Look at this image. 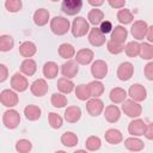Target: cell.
<instances>
[{
	"label": "cell",
	"mask_w": 153,
	"mask_h": 153,
	"mask_svg": "<svg viewBox=\"0 0 153 153\" xmlns=\"http://www.w3.org/2000/svg\"><path fill=\"white\" fill-rule=\"evenodd\" d=\"M69 29H71V23L65 17L56 16L50 20V30L54 35H57V36L66 35L69 31Z\"/></svg>",
	"instance_id": "obj_1"
},
{
	"label": "cell",
	"mask_w": 153,
	"mask_h": 153,
	"mask_svg": "<svg viewBox=\"0 0 153 153\" xmlns=\"http://www.w3.org/2000/svg\"><path fill=\"white\" fill-rule=\"evenodd\" d=\"M71 31H72V35L74 37H76V38L85 36L87 32H90V23H88V20H86L84 17H76L72 23Z\"/></svg>",
	"instance_id": "obj_2"
},
{
	"label": "cell",
	"mask_w": 153,
	"mask_h": 153,
	"mask_svg": "<svg viewBox=\"0 0 153 153\" xmlns=\"http://www.w3.org/2000/svg\"><path fill=\"white\" fill-rule=\"evenodd\" d=\"M122 111L131 118H137L142 114V106L140 103L134 102L133 99H126L122 103Z\"/></svg>",
	"instance_id": "obj_3"
},
{
	"label": "cell",
	"mask_w": 153,
	"mask_h": 153,
	"mask_svg": "<svg viewBox=\"0 0 153 153\" xmlns=\"http://www.w3.org/2000/svg\"><path fill=\"white\" fill-rule=\"evenodd\" d=\"M2 123L7 129H16L20 123V115L14 109H8L2 115Z\"/></svg>",
	"instance_id": "obj_4"
},
{
	"label": "cell",
	"mask_w": 153,
	"mask_h": 153,
	"mask_svg": "<svg viewBox=\"0 0 153 153\" xmlns=\"http://www.w3.org/2000/svg\"><path fill=\"white\" fill-rule=\"evenodd\" d=\"M0 102L6 108H13L18 104L19 97H18L16 91L10 90V88H5L0 93Z\"/></svg>",
	"instance_id": "obj_5"
},
{
	"label": "cell",
	"mask_w": 153,
	"mask_h": 153,
	"mask_svg": "<svg viewBox=\"0 0 153 153\" xmlns=\"http://www.w3.org/2000/svg\"><path fill=\"white\" fill-rule=\"evenodd\" d=\"M11 87L16 92H24L29 87V81L24 74L17 72L11 76Z\"/></svg>",
	"instance_id": "obj_6"
},
{
	"label": "cell",
	"mask_w": 153,
	"mask_h": 153,
	"mask_svg": "<svg viewBox=\"0 0 153 153\" xmlns=\"http://www.w3.org/2000/svg\"><path fill=\"white\" fill-rule=\"evenodd\" d=\"M82 4L84 2L81 0H63L61 4V10L67 16H75L81 11Z\"/></svg>",
	"instance_id": "obj_7"
},
{
	"label": "cell",
	"mask_w": 153,
	"mask_h": 153,
	"mask_svg": "<svg viewBox=\"0 0 153 153\" xmlns=\"http://www.w3.org/2000/svg\"><path fill=\"white\" fill-rule=\"evenodd\" d=\"M108 65L103 60H96L91 65V74L96 80H102L108 74Z\"/></svg>",
	"instance_id": "obj_8"
},
{
	"label": "cell",
	"mask_w": 153,
	"mask_h": 153,
	"mask_svg": "<svg viewBox=\"0 0 153 153\" xmlns=\"http://www.w3.org/2000/svg\"><path fill=\"white\" fill-rule=\"evenodd\" d=\"M128 96L134 102H143L147 98V90L141 84H133L128 90Z\"/></svg>",
	"instance_id": "obj_9"
},
{
	"label": "cell",
	"mask_w": 153,
	"mask_h": 153,
	"mask_svg": "<svg viewBox=\"0 0 153 153\" xmlns=\"http://www.w3.org/2000/svg\"><path fill=\"white\" fill-rule=\"evenodd\" d=\"M148 30V25L145 20H136L130 27V33L136 41H141L146 37Z\"/></svg>",
	"instance_id": "obj_10"
},
{
	"label": "cell",
	"mask_w": 153,
	"mask_h": 153,
	"mask_svg": "<svg viewBox=\"0 0 153 153\" xmlns=\"http://www.w3.org/2000/svg\"><path fill=\"white\" fill-rule=\"evenodd\" d=\"M146 129H147V124L141 118L133 120L128 126V131L131 136H142L145 135Z\"/></svg>",
	"instance_id": "obj_11"
},
{
	"label": "cell",
	"mask_w": 153,
	"mask_h": 153,
	"mask_svg": "<svg viewBox=\"0 0 153 153\" xmlns=\"http://www.w3.org/2000/svg\"><path fill=\"white\" fill-rule=\"evenodd\" d=\"M134 74V66L131 62H122L117 68V78L121 81H128Z\"/></svg>",
	"instance_id": "obj_12"
},
{
	"label": "cell",
	"mask_w": 153,
	"mask_h": 153,
	"mask_svg": "<svg viewBox=\"0 0 153 153\" xmlns=\"http://www.w3.org/2000/svg\"><path fill=\"white\" fill-rule=\"evenodd\" d=\"M86 110L91 116H99L104 111V103L99 98H91L86 102Z\"/></svg>",
	"instance_id": "obj_13"
},
{
	"label": "cell",
	"mask_w": 153,
	"mask_h": 153,
	"mask_svg": "<svg viewBox=\"0 0 153 153\" xmlns=\"http://www.w3.org/2000/svg\"><path fill=\"white\" fill-rule=\"evenodd\" d=\"M79 72V63L75 60H68L61 66V73L65 78L72 79L74 78Z\"/></svg>",
	"instance_id": "obj_14"
},
{
	"label": "cell",
	"mask_w": 153,
	"mask_h": 153,
	"mask_svg": "<svg viewBox=\"0 0 153 153\" xmlns=\"http://www.w3.org/2000/svg\"><path fill=\"white\" fill-rule=\"evenodd\" d=\"M48 90H49L48 84H47L45 79H42V78L41 79H36L31 84V86H30L31 93L33 96H36V97H43V96H45L47 92H48Z\"/></svg>",
	"instance_id": "obj_15"
},
{
	"label": "cell",
	"mask_w": 153,
	"mask_h": 153,
	"mask_svg": "<svg viewBox=\"0 0 153 153\" xmlns=\"http://www.w3.org/2000/svg\"><path fill=\"white\" fill-rule=\"evenodd\" d=\"M88 42L93 47H102L103 44H105L106 38L105 35L99 30V27H93L88 32Z\"/></svg>",
	"instance_id": "obj_16"
},
{
	"label": "cell",
	"mask_w": 153,
	"mask_h": 153,
	"mask_svg": "<svg viewBox=\"0 0 153 153\" xmlns=\"http://www.w3.org/2000/svg\"><path fill=\"white\" fill-rule=\"evenodd\" d=\"M93 57H94V53L91 49H87V48L80 49L75 54V61L79 65H82V66H86V65L91 63L93 61Z\"/></svg>",
	"instance_id": "obj_17"
},
{
	"label": "cell",
	"mask_w": 153,
	"mask_h": 153,
	"mask_svg": "<svg viewBox=\"0 0 153 153\" xmlns=\"http://www.w3.org/2000/svg\"><path fill=\"white\" fill-rule=\"evenodd\" d=\"M63 115H65V120L68 123H76L81 118V109L76 105H71L67 106Z\"/></svg>",
	"instance_id": "obj_18"
},
{
	"label": "cell",
	"mask_w": 153,
	"mask_h": 153,
	"mask_svg": "<svg viewBox=\"0 0 153 153\" xmlns=\"http://www.w3.org/2000/svg\"><path fill=\"white\" fill-rule=\"evenodd\" d=\"M128 37V31L124 26L122 25H117L114 27L112 32H111V36H110V39L112 42H116V43H120V44H124L126 39Z\"/></svg>",
	"instance_id": "obj_19"
},
{
	"label": "cell",
	"mask_w": 153,
	"mask_h": 153,
	"mask_svg": "<svg viewBox=\"0 0 153 153\" xmlns=\"http://www.w3.org/2000/svg\"><path fill=\"white\" fill-rule=\"evenodd\" d=\"M104 117L109 123H116L121 117V110L117 105H108L104 110Z\"/></svg>",
	"instance_id": "obj_20"
},
{
	"label": "cell",
	"mask_w": 153,
	"mask_h": 153,
	"mask_svg": "<svg viewBox=\"0 0 153 153\" xmlns=\"http://www.w3.org/2000/svg\"><path fill=\"white\" fill-rule=\"evenodd\" d=\"M37 53V47L33 42L31 41H25L23 42L20 45H19V54L23 56V57H26V59H31L35 54Z\"/></svg>",
	"instance_id": "obj_21"
},
{
	"label": "cell",
	"mask_w": 153,
	"mask_h": 153,
	"mask_svg": "<svg viewBox=\"0 0 153 153\" xmlns=\"http://www.w3.org/2000/svg\"><path fill=\"white\" fill-rule=\"evenodd\" d=\"M49 18H50L49 11L45 10V8H38V10H36L35 13H33V17H32L33 23L37 26H44L45 24H48Z\"/></svg>",
	"instance_id": "obj_22"
},
{
	"label": "cell",
	"mask_w": 153,
	"mask_h": 153,
	"mask_svg": "<svg viewBox=\"0 0 153 153\" xmlns=\"http://www.w3.org/2000/svg\"><path fill=\"white\" fill-rule=\"evenodd\" d=\"M124 147L130 152H140L145 148V143L139 137L131 136L124 140Z\"/></svg>",
	"instance_id": "obj_23"
},
{
	"label": "cell",
	"mask_w": 153,
	"mask_h": 153,
	"mask_svg": "<svg viewBox=\"0 0 153 153\" xmlns=\"http://www.w3.org/2000/svg\"><path fill=\"white\" fill-rule=\"evenodd\" d=\"M36 71H37V65L36 61L32 59H25L20 63V72L26 76H32L36 73Z\"/></svg>",
	"instance_id": "obj_24"
},
{
	"label": "cell",
	"mask_w": 153,
	"mask_h": 153,
	"mask_svg": "<svg viewBox=\"0 0 153 153\" xmlns=\"http://www.w3.org/2000/svg\"><path fill=\"white\" fill-rule=\"evenodd\" d=\"M104 137L105 140L110 143V145H118L122 142L123 140V135L122 133L118 130V129H115V128H110L105 131L104 134Z\"/></svg>",
	"instance_id": "obj_25"
},
{
	"label": "cell",
	"mask_w": 153,
	"mask_h": 153,
	"mask_svg": "<svg viewBox=\"0 0 153 153\" xmlns=\"http://www.w3.org/2000/svg\"><path fill=\"white\" fill-rule=\"evenodd\" d=\"M42 72H43V75L47 79H55L59 74V66L54 61H48L43 65Z\"/></svg>",
	"instance_id": "obj_26"
},
{
	"label": "cell",
	"mask_w": 153,
	"mask_h": 153,
	"mask_svg": "<svg viewBox=\"0 0 153 153\" xmlns=\"http://www.w3.org/2000/svg\"><path fill=\"white\" fill-rule=\"evenodd\" d=\"M24 115L29 121H37L42 115V110L35 104H29L24 108Z\"/></svg>",
	"instance_id": "obj_27"
},
{
	"label": "cell",
	"mask_w": 153,
	"mask_h": 153,
	"mask_svg": "<svg viewBox=\"0 0 153 153\" xmlns=\"http://www.w3.org/2000/svg\"><path fill=\"white\" fill-rule=\"evenodd\" d=\"M87 19L90 24L97 27V25H100L104 22V12L99 8H92L87 14Z\"/></svg>",
	"instance_id": "obj_28"
},
{
	"label": "cell",
	"mask_w": 153,
	"mask_h": 153,
	"mask_svg": "<svg viewBox=\"0 0 153 153\" xmlns=\"http://www.w3.org/2000/svg\"><path fill=\"white\" fill-rule=\"evenodd\" d=\"M127 91L122 87H115L110 91V94H109V98L110 100L114 103V104H120V103H123L127 98Z\"/></svg>",
	"instance_id": "obj_29"
},
{
	"label": "cell",
	"mask_w": 153,
	"mask_h": 153,
	"mask_svg": "<svg viewBox=\"0 0 153 153\" xmlns=\"http://www.w3.org/2000/svg\"><path fill=\"white\" fill-rule=\"evenodd\" d=\"M57 51H59L60 57L66 59V60H71V59L74 57L75 54H76L74 47H73L71 43H62V44H60Z\"/></svg>",
	"instance_id": "obj_30"
},
{
	"label": "cell",
	"mask_w": 153,
	"mask_h": 153,
	"mask_svg": "<svg viewBox=\"0 0 153 153\" xmlns=\"http://www.w3.org/2000/svg\"><path fill=\"white\" fill-rule=\"evenodd\" d=\"M57 88H59L60 93L68 94V93H71L75 88V85H74V82L71 79L62 76V78H60L57 80Z\"/></svg>",
	"instance_id": "obj_31"
},
{
	"label": "cell",
	"mask_w": 153,
	"mask_h": 153,
	"mask_svg": "<svg viewBox=\"0 0 153 153\" xmlns=\"http://www.w3.org/2000/svg\"><path fill=\"white\" fill-rule=\"evenodd\" d=\"M88 90L92 98H99L104 93V85L99 80H93L88 84Z\"/></svg>",
	"instance_id": "obj_32"
},
{
	"label": "cell",
	"mask_w": 153,
	"mask_h": 153,
	"mask_svg": "<svg viewBox=\"0 0 153 153\" xmlns=\"http://www.w3.org/2000/svg\"><path fill=\"white\" fill-rule=\"evenodd\" d=\"M117 20H118L121 24H123V25L130 24V23L134 20V14H133L131 11L128 10V8L118 10V12H117Z\"/></svg>",
	"instance_id": "obj_33"
},
{
	"label": "cell",
	"mask_w": 153,
	"mask_h": 153,
	"mask_svg": "<svg viewBox=\"0 0 153 153\" xmlns=\"http://www.w3.org/2000/svg\"><path fill=\"white\" fill-rule=\"evenodd\" d=\"M61 142L66 147H74L78 143V136L73 131H65L61 135Z\"/></svg>",
	"instance_id": "obj_34"
},
{
	"label": "cell",
	"mask_w": 153,
	"mask_h": 153,
	"mask_svg": "<svg viewBox=\"0 0 153 153\" xmlns=\"http://www.w3.org/2000/svg\"><path fill=\"white\" fill-rule=\"evenodd\" d=\"M139 56L142 60H151L153 59V45L148 42H143L140 44V54Z\"/></svg>",
	"instance_id": "obj_35"
},
{
	"label": "cell",
	"mask_w": 153,
	"mask_h": 153,
	"mask_svg": "<svg viewBox=\"0 0 153 153\" xmlns=\"http://www.w3.org/2000/svg\"><path fill=\"white\" fill-rule=\"evenodd\" d=\"M75 96L79 100H88L91 94H90V90H88V85L85 84H80L78 86H75Z\"/></svg>",
	"instance_id": "obj_36"
},
{
	"label": "cell",
	"mask_w": 153,
	"mask_h": 153,
	"mask_svg": "<svg viewBox=\"0 0 153 153\" xmlns=\"http://www.w3.org/2000/svg\"><path fill=\"white\" fill-rule=\"evenodd\" d=\"M14 47V39L10 35H1L0 36V50L1 51H10Z\"/></svg>",
	"instance_id": "obj_37"
},
{
	"label": "cell",
	"mask_w": 153,
	"mask_h": 153,
	"mask_svg": "<svg viewBox=\"0 0 153 153\" xmlns=\"http://www.w3.org/2000/svg\"><path fill=\"white\" fill-rule=\"evenodd\" d=\"M124 51L129 57H136L140 54V43L136 41L128 42L124 47Z\"/></svg>",
	"instance_id": "obj_38"
},
{
	"label": "cell",
	"mask_w": 153,
	"mask_h": 153,
	"mask_svg": "<svg viewBox=\"0 0 153 153\" xmlns=\"http://www.w3.org/2000/svg\"><path fill=\"white\" fill-rule=\"evenodd\" d=\"M100 146H102V141H100V139H99L98 136H96V135L88 136V137L86 139V141H85V147H86L87 151H92V152L98 151V149L100 148Z\"/></svg>",
	"instance_id": "obj_39"
},
{
	"label": "cell",
	"mask_w": 153,
	"mask_h": 153,
	"mask_svg": "<svg viewBox=\"0 0 153 153\" xmlns=\"http://www.w3.org/2000/svg\"><path fill=\"white\" fill-rule=\"evenodd\" d=\"M50 102H51V105L54 108H65L67 105V98L63 93H53L51 94V98H50Z\"/></svg>",
	"instance_id": "obj_40"
},
{
	"label": "cell",
	"mask_w": 153,
	"mask_h": 153,
	"mask_svg": "<svg viewBox=\"0 0 153 153\" xmlns=\"http://www.w3.org/2000/svg\"><path fill=\"white\" fill-rule=\"evenodd\" d=\"M14 148L18 153H29L32 149V143L27 139H20L16 142Z\"/></svg>",
	"instance_id": "obj_41"
},
{
	"label": "cell",
	"mask_w": 153,
	"mask_h": 153,
	"mask_svg": "<svg viewBox=\"0 0 153 153\" xmlns=\"http://www.w3.org/2000/svg\"><path fill=\"white\" fill-rule=\"evenodd\" d=\"M48 122H49V124H50V127L53 129H60L62 127V124H63L62 117L59 114H56V112H49Z\"/></svg>",
	"instance_id": "obj_42"
},
{
	"label": "cell",
	"mask_w": 153,
	"mask_h": 153,
	"mask_svg": "<svg viewBox=\"0 0 153 153\" xmlns=\"http://www.w3.org/2000/svg\"><path fill=\"white\" fill-rule=\"evenodd\" d=\"M106 49L110 54L117 55V54H121L122 51H124V44H120V43H116V42H112L111 39H109L106 43Z\"/></svg>",
	"instance_id": "obj_43"
},
{
	"label": "cell",
	"mask_w": 153,
	"mask_h": 153,
	"mask_svg": "<svg viewBox=\"0 0 153 153\" xmlns=\"http://www.w3.org/2000/svg\"><path fill=\"white\" fill-rule=\"evenodd\" d=\"M22 6H23V2L20 0H6L5 1V7L11 13H16V12L20 11Z\"/></svg>",
	"instance_id": "obj_44"
},
{
	"label": "cell",
	"mask_w": 153,
	"mask_h": 153,
	"mask_svg": "<svg viewBox=\"0 0 153 153\" xmlns=\"http://www.w3.org/2000/svg\"><path fill=\"white\" fill-rule=\"evenodd\" d=\"M99 30H100L104 35H106V33H109V32H112L114 26H112V24H111L110 20H104V22L99 25Z\"/></svg>",
	"instance_id": "obj_45"
},
{
	"label": "cell",
	"mask_w": 153,
	"mask_h": 153,
	"mask_svg": "<svg viewBox=\"0 0 153 153\" xmlns=\"http://www.w3.org/2000/svg\"><path fill=\"white\" fill-rule=\"evenodd\" d=\"M143 73H145V76H146L147 80L153 81V61L148 62V63L145 66Z\"/></svg>",
	"instance_id": "obj_46"
},
{
	"label": "cell",
	"mask_w": 153,
	"mask_h": 153,
	"mask_svg": "<svg viewBox=\"0 0 153 153\" xmlns=\"http://www.w3.org/2000/svg\"><path fill=\"white\" fill-rule=\"evenodd\" d=\"M108 4L112 7V8H118L122 10L126 6V0H109Z\"/></svg>",
	"instance_id": "obj_47"
},
{
	"label": "cell",
	"mask_w": 153,
	"mask_h": 153,
	"mask_svg": "<svg viewBox=\"0 0 153 153\" xmlns=\"http://www.w3.org/2000/svg\"><path fill=\"white\" fill-rule=\"evenodd\" d=\"M8 76V69L4 63H0V82H4Z\"/></svg>",
	"instance_id": "obj_48"
},
{
	"label": "cell",
	"mask_w": 153,
	"mask_h": 153,
	"mask_svg": "<svg viewBox=\"0 0 153 153\" xmlns=\"http://www.w3.org/2000/svg\"><path fill=\"white\" fill-rule=\"evenodd\" d=\"M145 136L148 140H153V122L149 123V124H147V129H146Z\"/></svg>",
	"instance_id": "obj_49"
},
{
	"label": "cell",
	"mask_w": 153,
	"mask_h": 153,
	"mask_svg": "<svg viewBox=\"0 0 153 153\" xmlns=\"http://www.w3.org/2000/svg\"><path fill=\"white\" fill-rule=\"evenodd\" d=\"M146 38L148 39L149 43H153V25L148 26V30H147V35H146Z\"/></svg>",
	"instance_id": "obj_50"
},
{
	"label": "cell",
	"mask_w": 153,
	"mask_h": 153,
	"mask_svg": "<svg viewBox=\"0 0 153 153\" xmlns=\"http://www.w3.org/2000/svg\"><path fill=\"white\" fill-rule=\"evenodd\" d=\"M91 6H94V8H97V6H102L103 4H104V1L103 0H99V1H94V0H88L87 1Z\"/></svg>",
	"instance_id": "obj_51"
},
{
	"label": "cell",
	"mask_w": 153,
	"mask_h": 153,
	"mask_svg": "<svg viewBox=\"0 0 153 153\" xmlns=\"http://www.w3.org/2000/svg\"><path fill=\"white\" fill-rule=\"evenodd\" d=\"M74 153H87L86 151H84V149H78V151H75Z\"/></svg>",
	"instance_id": "obj_52"
},
{
	"label": "cell",
	"mask_w": 153,
	"mask_h": 153,
	"mask_svg": "<svg viewBox=\"0 0 153 153\" xmlns=\"http://www.w3.org/2000/svg\"><path fill=\"white\" fill-rule=\"evenodd\" d=\"M55 153H67V152H65V151H56Z\"/></svg>",
	"instance_id": "obj_53"
},
{
	"label": "cell",
	"mask_w": 153,
	"mask_h": 153,
	"mask_svg": "<svg viewBox=\"0 0 153 153\" xmlns=\"http://www.w3.org/2000/svg\"><path fill=\"white\" fill-rule=\"evenodd\" d=\"M133 153H134V152H133Z\"/></svg>",
	"instance_id": "obj_54"
}]
</instances>
